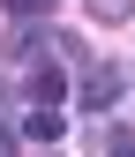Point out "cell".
<instances>
[{"label":"cell","mask_w":135,"mask_h":157,"mask_svg":"<svg viewBox=\"0 0 135 157\" xmlns=\"http://www.w3.org/2000/svg\"><path fill=\"white\" fill-rule=\"evenodd\" d=\"M113 97H120V67H90L83 75V112H105Z\"/></svg>","instance_id":"6da1fadb"},{"label":"cell","mask_w":135,"mask_h":157,"mask_svg":"<svg viewBox=\"0 0 135 157\" xmlns=\"http://www.w3.org/2000/svg\"><path fill=\"white\" fill-rule=\"evenodd\" d=\"M23 135H30V142H60V135H68V120H60L53 105H30V120H23Z\"/></svg>","instance_id":"7a4b0ae2"},{"label":"cell","mask_w":135,"mask_h":157,"mask_svg":"<svg viewBox=\"0 0 135 157\" xmlns=\"http://www.w3.org/2000/svg\"><path fill=\"white\" fill-rule=\"evenodd\" d=\"M60 90H68V82H60V67H53V60H30V105H53Z\"/></svg>","instance_id":"3957f363"},{"label":"cell","mask_w":135,"mask_h":157,"mask_svg":"<svg viewBox=\"0 0 135 157\" xmlns=\"http://www.w3.org/2000/svg\"><path fill=\"white\" fill-rule=\"evenodd\" d=\"M83 8H90V23L113 30V23H128V15H135V0H83Z\"/></svg>","instance_id":"277c9868"},{"label":"cell","mask_w":135,"mask_h":157,"mask_svg":"<svg viewBox=\"0 0 135 157\" xmlns=\"http://www.w3.org/2000/svg\"><path fill=\"white\" fill-rule=\"evenodd\" d=\"M0 8H8L15 23H45V15H53V0H0Z\"/></svg>","instance_id":"5b68a950"},{"label":"cell","mask_w":135,"mask_h":157,"mask_svg":"<svg viewBox=\"0 0 135 157\" xmlns=\"http://www.w3.org/2000/svg\"><path fill=\"white\" fill-rule=\"evenodd\" d=\"M38 45H53V37H38V30L23 23V30H15V45H8V52H15V60H38Z\"/></svg>","instance_id":"8992f818"},{"label":"cell","mask_w":135,"mask_h":157,"mask_svg":"<svg viewBox=\"0 0 135 157\" xmlns=\"http://www.w3.org/2000/svg\"><path fill=\"white\" fill-rule=\"evenodd\" d=\"M105 157H135V135H128V127H113V135H105Z\"/></svg>","instance_id":"52a82bcc"}]
</instances>
